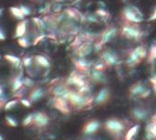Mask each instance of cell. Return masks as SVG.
Wrapping results in <instances>:
<instances>
[{
  "label": "cell",
  "mask_w": 156,
  "mask_h": 140,
  "mask_svg": "<svg viewBox=\"0 0 156 140\" xmlns=\"http://www.w3.org/2000/svg\"><path fill=\"white\" fill-rule=\"evenodd\" d=\"M0 96H3V89L0 87Z\"/></svg>",
  "instance_id": "obj_45"
},
{
  "label": "cell",
  "mask_w": 156,
  "mask_h": 140,
  "mask_svg": "<svg viewBox=\"0 0 156 140\" xmlns=\"http://www.w3.org/2000/svg\"><path fill=\"white\" fill-rule=\"evenodd\" d=\"M70 92L71 89L65 83L51 84V87L50 88V93L53 95V97H63L67 99Z\"/></svg>",
  "instance_id": "obj_10"
},
{
  "label": "cell",
  "mask_w": 156,
  "mask_h": 140,
  "mask_svg": "<svg viewBox=\"0 0 156 140\" xmlns=\"http://www.w3.org/2000/svg\"><path fill=\"white\" fill-rule=\"evenodd\" d=\"M6 123L8 125L12 127H16L18 125V122L11 116H6Z\"/></svg>",
  "instance_id": "obj_37"
},
{
  "label": "cell",
  "mask_w": 156,
  "mask_h": 140,
  "mask_svg": "<svg viewBox=\"0 0 156 140\" xmlns=\"http://www.w3.org/2000/svg\"><path fill=\"white\" fill-rule=\"evenodd\" d=\"M22 64L26 69L32 67V65H33V57H24L22 59Z\"/></svg>",
  "instance_id": "obj_31"
},
{
  "label": "cell",
  "mask_w": 156,
  "mask_h": 140,
  "mask_svg": "<svg viewBox=\"0 0 156 140\" xmlns=\"http://www.w3.org/2000/svg\"><path fill=\"white\" fill-rule=\"evenodd\" d=\"M145 138L147 140H156V123L151 122L146 125Z\"/></svg>",
  "instance_id": "obj_21"
},
{
  "label": "cell",
  "mask_w": 156,
  "mask_h": 140,
  "mask_svg": "<svg viewBox=\"0 0 156 140\" xmlns=\"http://www.w3.org/2000/svg\"><path fill=\"white\" fill-rule=\"evenodd\" d=\"M19 8L20 9L21 12L23 13V15H24L25 17H28V16H30V8H29V7L21 5V6H20Z\"/></svg>",
  "instance_id": "obj_38"
},
{
  "label": "cell",
  "mask_w": 156,
  "mask_h": 140,
  "mask_svg": "<svg viewBox=\"0 0 156 140\" xmlns=\"http://www.w3.org/2000/svg\"><path fill=\"white\" fill-rule=\"evenodd\" d=\"M122 22L140 24L144 21V15L140 9L134 5L125 6L119 13Z\"/></svg>",
  "instance_id": "obj_4"
},
{
  "label": "cell",
  "mask_w": 156,
  "mask_h": 140,
  "mask_svg": "<svg viewBox=\"0 0 156 140\" xmlns=\"http://www.w3.org/2000/svg\"><path fill=\"white\" fill-rule=\"evenodd\" d=\"M74 1H75V0H74ZM76 1H78V0H76Z\"/></svg>",
  "instance_id": "obj_50"
},
{
  "label": "cell",
  "mask_w": 156,
  "mask_h": 140,
  "mask_svg": "<svg viewBox=\"0 0 156 140\" xmlns=\"http://www.w3.org/2000/svg\"><path fill=\"white\" fill-rule=\"evenodd\" d=\"M122 2H127V1H129V0H121Z\"/></svg>",
  "instance_id": "obj_49"
},
{
  "label": "cell",
  "mask_w": 156,
  "mask_h": 140,
  "mask_svg": "<svg viewBox=\"0 0 156 140\" xmlns=\"http://www.w3.org/2000/svg\"><path fill=\"white\" fill-rule=\"evenodd\" d=\"M140 24H133V23H126L123 22L119 28V37L121 39L139 42L141 41L143 39L144 33L140 29Z\"/></svg>",
  "instance_id": "obj_1"
},
{
  "label": "cell",
  "mask_w": 156,
  "mask_h": 140,
  "mask_svg": "<svg viewBox=\"0 0 156 140\" xmlns=\"http://www.w3.org/2000/svg\"><path fill=\"white\" fill-rule=\"evenodd\" d=\"M104 127H105L106 131L113 137L122 136V135L126 129V125H125L124 122L121 121L120 119H118L115 117H111V118H108V120H106V122L104 123Z\"/></svg>",
  "instance_id": "obj_5"
},
{
  "label": "cell",
  "mask_w": 156,
  "mask_h": 140,
  "mask_svg": "<svg viewBox=\"0 0 156 140\" xmlns=\"http://www.w3.org/2000/svg\"><path fill=\"white\" fill-rule=\"evenodd\" d=\"M45 95V91L41 87H33L29 94V98L31 103H36L42 99Z\"/></svg>",
  "instance_id": "obj_20"
},
{
  "label": "cell",
  "mask_w": 156,
  "mask_h": 140,
  "mask_svg": "<svg viewBox=\"0 0 156 140\" xmlns=\"http://www.w3.org/2000/svg\"><path fill=\"white\" fill-rule=\"evenodd\" d=\"M27 27H28V21L23 19L20 20V22L17 25L16 30H15V38L19 39L21 37H24L27 32Z\"/></svg>",
  "instance_id": "obj_22"
},
{
  "label": "cell",
  "mask_w": 156,
  "mask_h": 140,
  "mask_svg": "<svg viewBox=\"0 0 156 140\" xmlns=\"http://www.w3.org/2000/svg\"><path fill=\"white\" fill-rule=\"evenodd\" d=\"M147 87L142 82H137L133 84L128 90V94L129 98H141L142 94L145 92Z\"/></svg>",
  "instance_id": "obj_14"
},
{
  "label": "cell",
  "mask_w": 156,
  "mask_h": 140,
  "mask_svg": "<svg viewBox=\"0 0 156 140\" xmlns=\"http://www.w3.org/2000/svg\"><path fill=\"white\" fill-rule=\"evenodd\" d=\"M73 65L77 69L78 72L83 73H89L90 71L93 69L94 63L90 60H87L86 58H76L73 60Z\"/></svg>",
  "instance_id": "obj_12"
},
{
  "label": "cell",
  "mask_w": 156,
  "mask_h": 140,
  "mask_svg": "<svg viewBox=\"0 0 156 140\" xmlns=\"http://www.w3.org/2000/svg\"><path fill=\"white\" fill-rule=\"evenodd\" d=\"M119 35V28H117L116 26L110 25L108 26L99 35L98 38V41L105 46L106 44H108V42L112 41L115 38H117Z\"/></svg>",
  "instance_id": "obj_7"
},
{
  "label": "cell",
  "mask_w": 156,
  "mask_h": 140,
  "mask_svg": "<svg viewBox=\"0 0 156 140\" xmlns=\"http://www.w3.org/2000/svg\"><path fill=\"white\" fill-rule=\"evenodd\" d=\"M20 103L24 107H27V108H30L31 106V104H32L30 99H21Z\"/></svg>",
  "instance_id": "obj_40"
},
{
  "label": "cell",
  "mask_w": 156,
  "mask_h": 140,
  "mask_svg": "<svg viewBox=\"0 0 156 140\" xmlns=\"http://www.w3.org/2000/svg\"><path fill=\"white\" fill-rule=\"evenodd\" d=\"M33 118H34V114H28V115L24 118V120H23V122H22V125H23L24 126H28V125H32V123H33Z\"/></svg>",
  "instance_id": "obj_32"
},
{
  "label": "cell",
  "mask_w": 156,
  "mask_h": 140,
  "mask_svg": "<svg viewBox=\"0 0 156 140\" xmlns=\"http://www.w3.org/2000/svg\"><path fill=\"white\" fill-rule=\"evenodd\" d=\"M110 98H111L110 90L108 87H103L94 96V104L98 106L105 105L110 101Z\"/></svg>",
  "instance_id": "obj_11"
},
{
  "label": "cell",
  "mask_w": 156,
  "mask_h": 140,
  "mask_svg": "<svg viewBox=\"0 0 156 140\" xmlns=\"http://www.w3.org/2000/svg\"><path fill=\"white\" fill-rule=\"evenodd\" d=\"M32 1H34V2H41L42 0H32Z\"/></svg>",
  "instance_id": "obj_47"
},
{
  "label": "cell",
  "mask_w": 156,
  "mask_h": 140,
  "mask_svg": "<svg viewBox=\"0 0 156 140\" xmlns=\"http://www.w3.org/2000/svg\"><path fill=\"white\" fill-rule=\"evenodd\" d=\"M2 13H3V9H0V17H1Z\"/></svg>",
  "instance_id": "obj_46"
},
{
  "label": "cell",
  "mask_w": 156,
  "mask_h": 140,
  "mask_svg": "<svg viewBox=\"0 0 156 140\" xmlns=\"http://www.w3.org/2000/svg\"><path fill=\"white\" fill-rule=\"evenodd\" d=\"M0 140H4V139H3V136H2V135H0Z\"/></svg>",
  "instance_id": "obj_48"
},
{
  "label": "cell",
  "mask_w": 156,
  "mask_h": 140,
  "mask_svg": "<svg viewBox=\"0 0 156 140\" xmlns=\"http://www.w3.org/2000/svg\"><path fill=\"white\" fill-rule=\"evenodd\" d=\"M151 122H153V123H156V113L151 116Z\"/></svg>",
  "instance_id": "obj_44"
},
{
  "label": "cell",
  "mask_w": 156,
  "mask_h": 140,
  "mask_svg": "<svg viewBox=\"0 0 156 140\" xmlns=\"http://www.w3.org/2000/svg\"><path fill=\"white\" fill-rule=\"evenodd\" d=\"M18 103H19V100H18V99H13V100H11V101L6 103L4 109L7 110V111H9V110H10V109L14 108V107L18 104Z\"/></svg>",
  "instance_id": "obj_34"
},
{
  "label": "cell",
  "mask_w": 156,
  "mask_h": 140,
  "mask_svg": "<svg viewBox=\"0 0 156 140\" xmlns=\"http://www.w3.org/2000/svg\"><path fill=\"white\" fill-rule=\"evenodd\" d=\"M148 50L145 45L140 44L134 49H130L127 51L126 59H125V65L129 68H134L140 64L145 59H147Z\"/></svg>",
  "instance_id": "obj_2"
},
{
  "label": "cell",
  "mask_w": 156,
  "mask_h": 140,
  "mask_svg": "<svg viewBox=\"0 0 156 140\" xmlns=\"http://www.w3.org/2000/svg\"><path fill=\"white\" fill-rule=\"evenodd\" d=\"M0 58H1V57H0Z\"/></svg>",
  "instance_id": "obj_51"
},
{
  "label": "cell",
  "mask_w": 156,
  "mask_h": 140,
  "mask_svg": "<svg viewBox=\"0 0 156 140\" xmlns=\"http://www.w3.org/2000/svg\"><path fill=\"white\" fill-rule=\"evenodd\" d=\"M63 12H64L66 18L69 19L74 20L75 22H76V21H79V20H82L83 15L80 14V12H78L76 9H65Z\"/></svg>",
  "instance_id": "obj_23"
},
{
  "label": "cell",
  "mask_w": 156,
  "mask_h": 140,
  "mask_svg": "<svg viewBox=\"0 0 156 140\" xmlns=\"http://www.w3.org/2000/svg\"><path fill=\"white\" fill-rule=\"evenodd\" d=\"M50 123V118L47 114L44 112H37L34 114L33 123L32 125L36 126L37 128H44Z\"/></svg>",
  "instance_id": "obj_15"
},
{
  "label": "cell",
  "mask_w": 156,
  "mask_h": 140,
  "mask_svg": "<svg viewBox=\"0 0 156 140\" xmlns=\"http://www.w3.org/2000/svg\"><path fill=\"white\" fill-rule=\"evenodd\" d=\"M9 11L11 13V15L17 19H20V20H23L25 19V16L23 15V13L21 12L20 9L18 8V7H11L9 8Z\"/></svg>",
  "instance_id": "obj_28"
},
{
  "label": "cell",
  "mask_w": 156,
  "mask_h": 140,
  "mask_svg": "<svg viewBox=\"0 0 156 140\" xmlns=\"http://www.w3.org/2000/svg\"><path fill=\"white\" fill-rule=\"evenodd\" d=\"M84 74H86V73H80V72H78V71L73 72L66 79V81H65L66 85L69 86V87L70 86H74L76 88L82 87L83 85H85L86 84H87V82L85 80Z\"/></svg>",
  "instance_id": "obj_8"
},
{
  "label": "cell",
  "mask_w": 156,
  "mask_h": 140,
  "mask_svg": "<svg viewBox=\"0 0 156 140\" xmlns=\"http://www.w3.org/2000/svg\"><path fill=\"white\" fill-rule=\"evenodd\" d=\"M89 79L92 83L96 84H105L108 83V77L104 71H97L93 70L92 72L89 73Z\"/></svg>",
  "instance_id": "obj_18"
},
{
  "label": "cell",
  "mask_w": 156,
  "mask_h": 140,
  "mask_svg": "<svg viewBox=\"0 0 156 140\" xmlns=\"http://www.w3.org/2000/svg\"><path fill=\"white\" fill-rule=\"evenodd\" d=\"M150 82H151V86H152V89H153L154 93L156 94V74L151 77Z\"/></svg>",
  "instance_id": "obj_41"
},
{
  "label": "cell",
  "mask_w": 156,
  "mask_h": 140,
  "mask_svg": "<svg viewBox=\"0 0 156 140\" xmlns=\"http://www.w3.org/2000/svg\"><path fill=\"white\" fill-rule=\"evenodd\" d=\"M99 54H100L99 55L100 60L103 61L108 68L114 67V66L118 65L120 61L119 54L112 49L104 48Z\"/></svg>",
  "instance_id": "obj_6"
},
{
  "label": "cell",
  "mask_w": 156,
  "mask_h": 140,
  "mask_svg": "<svg viewBox=\"0 0 156 140\" xmlns=\"http://www.w3.org/2000/svg\"><path fill=\"white\" fill-rule=\"evenodd\" d=\"M12 91L17 93L18 91H20L22 86H24V83H23V80L21 79V77L20 75L16 76L15 78H13L12 80Z\"/></svg>",
  "instance_id": "obj_26"
},
{
  "label": "cell",
  "mask_w": 156,
  "mask_h": 140,
  "mask_svg": "<svg viewBox=\"0 0 156 140\" xmlns=\"http://www.w3.org/2000/svg\"><path fill=\"white\" fill-rule=\"evenodd\" d=\"M51 10L54 12V14H59L62 12V4L59 2H55L52 4L51 6Z\"/></svg>",
  "instance_id": "obj_35"
},
{
  "label": "cell",
  "mask_w": 156,
  "mask_h": 140,
  "mask_svg": "<svg viewBox=\"0 0 156 140\" xmlns=\"http://www.w3.org/2000/svg\"><path fill=\"white\" fill-rule=\"evenodd\" d=\"M71 106L74 109L82 110L94 104V97L89 94H82L77 91L71 90L67 98Z\"/></svg>",
  "instance_id": "obj_3"
},
{
  "label": "cell",
  "mask_w": 156,
  "mask_h": 140,
  "mask_svg": "<svg viewBox=\"0 0 156 140\" xmlns=\"http://www.w3.org/2000/svg\"><path fill=\"white\" fill-rule=\"evenodd\" d=\"M52 104L54 108L60 111L62 114L70 113V104L67 99L63 97H53L52 98Z\"/></svg>",
  "instance_id": "obj_16"
},
{
  "label": "cell",
  "mask_w": 156,
  "mask_h": 140,
  "mask_svg": "<svg viewBox=\"0 0 156 140\" xmlns=\"http://www.w3.org/2000/svg\"><path fill=\"white\" fill-rule=\"evenodd\" d=\"M33 68H35V71H38L39 70H49L51 68V62L48 60L47 57H45L44 55H35L33 57Z\"/></svg>",
  "instance_id": "obj_13"
},
{
  "label": "cell",
  "mask_w": 156,
  "mask_h": 140,
  "mask_svg": "<svg viewBox=\"0 0 156 140\" xmlns=\"http://www.w3.org/2000/svg\"><path fill=\"white\" fill-rule=\"evenodd\" d=\"M149 22H155L156 21V7L152 9V12L151 13L149 19H148Z\"/></svg>",
  "instance_id": "obj_39"
},
{
  "label": "cell",
  "mask_w": 156,
  "mask_h": 140,
  "mask_svg": "<svg viewBox=\"0 0 156 140\" xmlns=\"http://www.w3.org/2000/svg\"><path fill=\"white\" fill-rule=\"evenodd\" d=\"M5 59L12 65L14 66L16 69H19L20 67L23 66L22 64V60H20L19 57L17 56H14V55H11V54H7L5 55Z\"/></svg>",
  "instance_id": "obj_24"
},
{
  "label": "cell",
  "mask_w": 156,
  "mask_h": 140,
  "mask_svg": "<svg viewBox=\"0 0 156 140\" xmlns=\"http://www.w3.org/2000/svg\"><path fill=\"white\" fill-rule=\"evenodd\" d=\"M23 83H24V86H26L27 88H33L34 85H35V83L34 81L30 78V77H27L23 80Z\"/></svg>",
  "instance_id": "obj_36"
},
{
  "label": "cell",
  "mask_w": 156,
  "mask_h": 140,
  "mask_svg": "<svg viewBox=\"0 0 156 140\" xmlns=\"http://www.w3.org/2000/svg\"><path fill=\"white\" fill-rule=\"evenodd\" d=\"M5 104H6V98H4V96H0V109L4 108Z\"/></svg>",
  "instance_id": "obj_42"
},
{
  "label": "cell",
  "mask_w": 156,
  "mask_h": 140,
  "mask_svg": "<svg viewBox=\"0 0 156 140\" xmlns=\"http://www.w3.org/2000/svg\"><path fill=\"white\" fill-rule=\"evenodd\" d=\"M140 131V125H132L125 134L124 135V140H133L134 137L137 135L138 132Z\"/></svg>",
  "instance_id": "obj_25"
},
{
  "label": "cell",
  "mask_w": 156,
  "mask_h": 140,
  "mask_svg": "<svg viewBox=\"0 0 156 140\" xmlns=\"http://www.w3.org/2000/svg\"><path fill=\"white\" fill-rule=\"evenodd\" d=\"M94 50V45L90 40H84L74 48L75 55L78 58H86Z\"/></svg>",
  "instance_id": "obj_9"
},
{
  "label": "cell",
  "mask_w": 156,
  "mask_h": 140,
  "mask_svg": "<svg viewBox=\"0 0 156 140\" xmlns=\"http://www.w3.org/2000/svg\"><path fill=\"white\" fill-rule=\"evenodd\" d=\"M101 127V124L98 120L97 119H92L88 122H87L82 129V132L86 135H90L98 132Z\"/></svg>",
  "instance_id": "obj_17"
},
{
  "label": "cell",
  "mask_w": 156,
  "mask_h": 140,
  "mask_svg": "<svg viewBox=\"0 0 156 140\" xmlns=\"http://www.w3.org/2000/svg\"><path fill=\"white\" fill-rule=\"evenodd\" d=\"M147 61L150 64L155 63L156 61V43L151 45V47L148 50V56H147Z\"/></svg>",
  "instance_id": "obj_27"
},
{
  "label": "cell",
  "mask_w": 156,
  "mask_h": 140,
  "mask_svg": "<svg viewBox=\"0 0 156 140\" xmlns=\"http://www.w3.org/2000/svg\"><path fill=\"white\" fill-rule=\"evenodd\" d=\"M18 44L22 48H28L30 46V41L26 37H21L18 39Z\"/></svg>",
  "instance_id": "obj_33"
},
{
  "label": "cell",
  "mask_w": 156,
  "mask_h": 140,
  "mask_svg": "<svg viewBox=\"0 0 156 140\" xmlns=\"http://www.w3.org/2000/svg\"><path fill=\"white\" fill-rule=\"evenodd\" d=\"M130 115L136 121H144L148 118L149 111L144 107L137 106L130 110Z\"/></svg>",
  "instance_id": "obj_19"
},
{
  "label": "cell",
  "mask_w": 156,
  "mask_h": 140,
  "mask_svg": "<svg viewBox=\"0 0 156 140\" xmlns=\"http://www.w3.org/2000/svg\"><path fill=\"white\" fill-rule=\"evenodd\" d=\"M5 39H6V35L4 34L3 30L0 29V41H3Z\"/></svg>",
  "instance_id": "obj_43"
},
{
  "label": "cell",
  "mask_w": 156,
  "mask_h": 140,
  "mask_svg": "<svg viewBox=\"0 0 156 140\" xmlns=\"http://www.w3.org/2000/svg\"><path fill=\"white\" fill-rule=\"evenodd\" d=\"M96 15L99 18V19H108V17L110 16L109 12L104 9H98L96 11Z\"/></svg>",
  "instance_id": "obj_30"
},
{
  "label": "cell",
  "mask_w": 156,
  "mask_h": 140,
  "mask_svg": "<svg viewBox=\"0 0 156 140\" xmlns=\"http://www.w3.org/2000/svg\"><path fill=\"white\" fill-rule=\"evenodd\" d=\"M82 19L87 21V22H88V23H92V24L93 23L94 24H99L100 23L99 18L96 14L95 15H93V14H87L86 16H83Z\"/></svg>",
  "instance_id": "obj_29"
}]
</instances>
